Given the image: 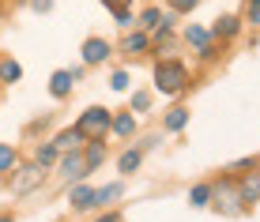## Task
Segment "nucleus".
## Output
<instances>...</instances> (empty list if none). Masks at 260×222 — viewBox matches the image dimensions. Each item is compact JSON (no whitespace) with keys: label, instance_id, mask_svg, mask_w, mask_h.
<instances>
[{"label":"nucleus","instance_id":"f257e3e1","mask_svg":"<svg viewBox=\"0 0 260 222\" xmlns=\"http://www.w3.org/2000/svg\"><path fill=\"white\" fill-rule=\"evenodd\" d=\"M185 83H189V68L177 64V60H162V64L155 68V87L162 94H177Z\"/></svg>","mask_w":260,"mask_h":222},{"label":"nucleus","instance_id":"f03ea898","mask_svg":"<svg viewBox=\"0 0 260 222\" xmlns=\"http://www.w3.org/2000/svg\"><path fill=\"white\" fill-rule=\"evenodd\" d=\"M110 109H102V105H91V109L83 113V117L76 121V128L83 132V136H91V139H102L106 136V128H110Z\"/></svg>","mask_w":260,"mask_h":222},{"label":"nucleus","instance_id":"7ed1b4c3","mask_svg":"<svg viewBox=\"0 0 260 222\" xmlns=\"http://www.w3.org/2000/svg\"><path fill=\"white\" fill-rule=\"evenodd\" d=\"M42 177H46V166H38V162L23 166V170L15 173V181H12V192H15V196H30V192L42 184Z\"/></svg>","mask_w":260,"mask_h":222},{"label":"nucleus","instance_id":"20e7f679","mask_svg":"<svg viewBox=\"0 0 260 222\" xmlns=\"http://www.w3.org/2000/svg\"><path fill=\"white\" fill-rule=\"evenodd\" d=\"M60 177H64V181H79V177H87V162H83V155H79V147L72 151V155L60 158Z\"/></svg>","mask_w":260,"mask_h":222},{"label":"nucleus","instance_id":"39448f33","mask_svg":"<svg viewBox=\"0 0 260 222\" xmlns=\"http://www.w3.org/2000/svg\"><path fill=\"white\" fill-rule=\"evenodd\" d=\"M110 57V42L106 38H87L83 42V64H102Z\"/></svg>","mask_w":260,"mask_h":222},{"label":"nucleus","instance_id":"423d86ee","mask_svg":"<svg viewBox=\"0 0 260 222\" xmlns=\"http://www.w3.org/2000/svg\"><path fill=\"white\" fill-rule=\"evenodd\" d=\"M211 196L215 203H219V211L226 207V211H238V203H241V192L234 189V184H219V189H211Z\"/></svg>","mask_w":260,"mask_h":222},{"label":"nucleus","instance_id":"0eeeda50","mask_svg":"<svg viewBox=\"0 0 260 222\" xmlns=\"http://www.w3.org/2000/svg\"><path fill=\"white\" fill-rule=\"evenodd\" d=\"M68 203L76 211H91L94 207V189H91V184H76V189L68 192Z\"/></svg>","mask_w":260,"mask_h":222},{"label":"nucleus","instance_id":"6e6552de","mask_svg":"<svg viewBox=\"0 0 260 222\" xmlns=\"http://www.w3.org/2000/svg\"><path fill=\"white\" fill-rule=\"evenodd\" d=\"M124 196V184H106V189H94V207H110L113 200H121Z\"/></svg>","mask_w":260,"mask_h":222},{"label":"nucleus","instance_id":"1a4fd4ad","mask_svg":"<svg viewBox=\"0 0 260 222\" xmlns=\"http://www.w3.org/2000/svg\"><path fill=\"white\" fill-rule=\"evenodd\" d=\"M79 143H83V132H79V128H64L57 139H53V147H57V151H76Z\"/></svg>","mask_w":260,"mask_h":222},{"label":"nucleus","instance_id":"9d476101","mask_svg":"<svg viewBox=\"0 0 260 222\" xmlns=\"http://www.w3.org/2000/svg\"><path fill=\"white\" fill-rule=\"evenodd\" d=\"M241 203H256L260 200V173H253V177H245V181H241Z\"/></svg>","mask_w":260,"mask_h":222},{"label":"nucleus","instance_id":"9b49d317","mask_svg":"<svg viewBox=\"0 0 260 222\" xmlns=\"http://www.w3.org/2000/svg\"><path fill=\"white\" fill-rule=\"evenodd\" d=\"M49 91H53V98H64V94L72 91V72H53Z\"/></svg>","mask_w":260,"mask_h":222},{"label":"nucleus","instance_id":"f8f14e48","mask_svg":"<svg viewBox=\"0 0 260 222\" xmlns=\"http://www.w3.org/2000/svg\"><path fill=\"white\" fill-rule=\"evenodd\" d=\"M238 19H234V15H222V19H215V26H211V34H219V38H234V34H238Z\"/></svg>","mask_w":260,"mask_h":222},{"label":"nucleus","instance_id":"ddd939ff","mask_svg":"<svg viewBox=\"0 0 260 222\" xmlns=\"http://www.w3.org/2000/svg\"><path fill=\"white\" fill-rule=\"evenodd\" d=\"M110 124H113V132H117V136H132V132H136V117H132V113H117Z\"/></svg>","mask_w":260,"mask_h":222},{"label":"nucleus","instance_id":"4468645a","mask_svg":"<svg viewBox=\"0 0 260 222\" xmlns=\"http://www.w3.org/2000/svg\"><path fill=\"white\" fill-rule=\"evenodd\" d=\"M106 158V143L102 139H91V147H87V155H83V162H87V170H94L98 162Z\"/></svg>","mask_w":260,"mask_h":222},{"label":"nucleus","instance_id":"2eb2a0df","mask_svg":"<svg viewBox=\"0 0 260 222\" xmlns=\"http://www.w3.org/2000/svg\"><path fill=\"white\" fill-rule=\"evenodd\" d=\"M23 68L15 64V60H0V83H19Z\"/></svg>","mask_w":260,"mask_h":222},{"label":"nucleus","instance_id":"dca6fc26","mask_svg":"<svg viewBox=\"0 0 260 222\" xmlns=\"http://www.w3.org/2000/svg\"><path fill=\"white\" fill-rule=\"evenodd\" d=\"M117 170L121 173H136L140 170V151H124V155L117 158Z\"/></svg>","mask_w":260,"mask_h":222},{"label":"nucleus","instance_id":"f3484780","mask_svg":"<svg viewBox=\"0 0 260 222\" xmlns=\"http://www.w3.org/2000/svg\"><path fill=\"white\" fill-rule=\"evenodd\" d=\"M185 124H189V109H170L166 113V128L170 132H181Z\"/></svg>","mask_w":260,"mask_h":222},{"label":"nucleus","instance_id":"a211bd4d","mask_svg":"<svg viewBox=\"0 0 260 222\" xmlns=\"http://www.w3.org/2000/svg\"><path fill=\"white\" fill-rule=\"evenodd\" d=\"M57 158H60V151L53 147V143H46V147H38V155H34V162H38V166H53V162H57Z\"/></svg>","mask_w":260,"mask_h":222},{"label":"nucleus","instance_id":"6ab92c4d","mask_svg":"<svg viewBox=\"0 0 260 222\" xmlns=\"http://www.w3.org/2000/svg\"><path fill=\"white\" fill-rule=\"evenodd\" d=\"M208 200H211V189H208V184H196V189L189 192V203H192V207H208Z\"/></svg>","mask_w":260,"mask_h":222},{"label":"nucleus","instance_id":"aec40b11","mask_svg":"<svg viewBox=\"0 0 260 222\" xmlns=\"http://www.w3.org/2000/svg\"><path fill=\"white\" fill-rule=\"evenodd\" d=\"M185 38L192 42V46H208V38H211V30H204V26H189V30H185Z\"/></svg>","mask_w":260,"mask_h":222},{"label":"nucleus","instance_id":"412c9836","mask_svg":"<svg viewBox=\"0 0 260 222\" xmlns=\"http://www.w3.org/2000/svg\"><path fill=\"white\" fill-rule=\"evenodd\" d=\"M147 49V38H143V34H128V38H124V53H143Z\"/></svg>","mask_w":260,"mask_h":222},{"label":"nucleus","instance_id":"4be33fe9","mask_svg":"<svg viewBox=\"0 0 260 222\" xmlns=\"http://www.w3.org/2000/svg\"><path fill=\"white\" fill-rule=\"evenodd\" d=\"M12 166H15V147L0 143V173H4V170H12Z\"/></svg>","mask_w":260,"mask_h":222},{"label":"nucleus","instance_id":"5701e85b","mask_svg":"<svg viewBox=\"0 0 260 222\" xmlns=\"http://www.w3.org/2000/svg\"><path fill=\"white\" fill-rule=\"evenodd\" d=\"M147 105H151V94H132V109H136V113H147Z\"/></svg>","mask_w":260,"mask_h":222},{"label":"nucleus","instance_id":"b1692460","mask_svg":"<svg viewBox=\"0 0 260 222\" xmlns=\"http://www.w3.org/2000/svg\"><path fill=\"white\" fill-rule=\"evenodd\" d=\"M158 15H162L158 8H147V12L140 15V26H158Z\"/></svg>","mask_w":260,"mask_h":222},{"label":"nucleus","instance_id":"393cba45","mask_svg":"<svg viewBox=\"0 0 260 222\" xmlns=\"http://www.w3.org/2000/svg\"><path fill=\"white\" fill-rule=\"evenodd\" d=\"M196 4H200V0H170V8H174V12H192Z\"/></svg>","mask_w":260,"mask_h":222},{"label":"nucleus","instance_id":"a878e982","mask_svg":"<svg viewBox=\"0 0 260 222\" xmlns=\"http://www.w3.org/2000/svg\"><path fill=\"white\" fill-rule=\"evenodd\" d=\"M110 87H113V91H124V87H128V76H124V72H113Z\"/></svg>","mask_w":260,"mask_h":222},{"label":"nucleus","instance_id":"bb28decb","mask_svg":"<svg viewBox=\"0 0 260 222\" xmlns=\"http://www.w3.org/2000/svg\"><path fill=\"white\" fill-rule=\"evenodd\" d=\"M113 15H117V26H132V12H128V8H117Z\"/></svg>","mask_w":260,"mask_h":222},{"label":"nucleus","instance_id":"cd10ccee","mask_svg":"<svg viewBox=\"0 0 260 222\" xmlns=\"http://www.w3.org/2000/svg\"><path fill=\"white\" fill-rule=\"evenodd\" d=\"M34 12H53V0H30Z\"/></svg>","mask_w":260,"mask_h":222},{"label":"nucleus","instance_id":"c85d7f7f","mask_svg":"<svg viewBox=\"0 0 260 222\" xmlns=\"http://www.w3.org/2000/svg\"><path fill=\"white\" fill-rule=\"evenodd\" d=\"M249 23L260 26V4H249Z\"/></svg>","mask_w":260,"mask_h":222},{"label":"nucleus","instance_id":"c756f323","mask_svg":"<svg viewBox=\"0 0 260 222\" xmlns=\"http://www.w3.org/2000/svg\"><path fill=\"white\" fill-rule=\"evenodd\" d=\"M106 8H110V12H117V8H128V0H102Z\"/></svg>","mask_w":260,"mask_h":222},{"label":"nucleus","instance_id":"7c9ffc66","mask_svg":"<svg viewBox=\"0 0 260 222\" xmlns=\"http://www.w3.org/2000/svg\"><path fill=\"white\" fill-rule=\"evenodd\" d=\"M98 222H121V215H102Z\"/></svg>","mask_w":260,"mask_h":222},{"label":"nucleus","instance_id":"2f4dec72","mask_svg":"<svg viewBox=\"0 0 260 222\" xmlns=\"http://www.w3.org/2000/svg\"><path fill=\"white\" fill-rule=\"evenodd\" d=\"M0 222H12V215H0Z\"/></svg>","mask_w":260,"mask_h":222},{"label":"nucleus","instance_id":"473e14b6","mask_svg":"<svg viewBox=\"0 0 260 222\" xmlns=\"http://www.w3.org/2000/svg\"><path fill=\"white\" fill-rule=\"evenodd\" d=\"M249 4H260V0H249Z\"/></svg>","mask_w":260,"mask_h":222}]
</instances>
